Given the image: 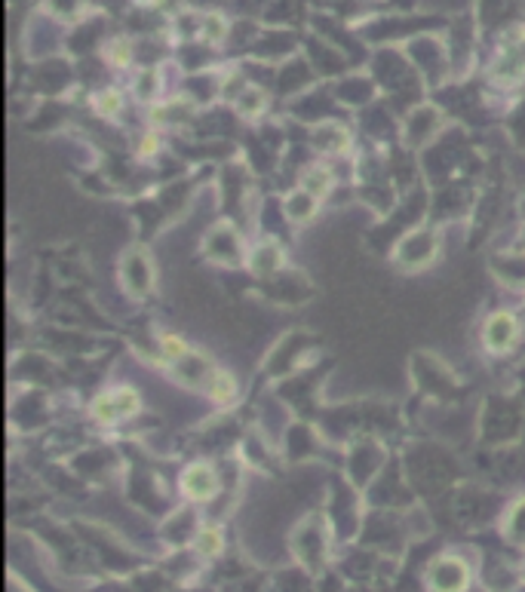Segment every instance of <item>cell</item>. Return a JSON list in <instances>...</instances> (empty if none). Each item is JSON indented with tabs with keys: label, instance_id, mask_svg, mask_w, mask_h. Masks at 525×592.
Returning <instances> with one entry per match:
<instances>
[{
	"label": "cell",
	"instance_id": "1",
	"mask_svg": "<svg viewBox=\"0 0 525 592\" xmlns=\"http://www.w3.org/2000/svg\"><path fill=\"white\" fill-rule=\"evenodd\" d=\"M136 412H139V396H136V390H129V387L102 393L93 402V415H96L99 424H114V421L129 418V415H136Z\"/></svg>",
	"mask_w": 525,
	"mask_h": 592
},
{
	"label": "cell",
	"instance_id": "2",
	"mask_svg": "<svg viewBox=\"0 0 525 592\" xmlns=\"http://www.w3.org/2000/svg\"><path fill=\"white\" fill-rule=\"evenodd\" d=\"M218 488V479L212 473V467L206 464H194L188 467V473L182 476V491L191 497V500H209Z\"/></svg>",
	"mask_w": 525,
	"mask_h": 592
},
{
	"label": "cell",
	"instance_id": "3",
	"mask_svg": "<svg viewBox=\"0 0 525 592\" xmlns=\"http://www.w3.org/2000/svg\"><path fill=\"white\" fill-rule=\"evenodd\" d=\"M483 338H486V347L489 350H495V353L507 350L513 344V338H516V320H513L510 313H495L492 320L486 323Z\"/></svg>",
	"mask_w": 525,
	"mask_h": 592
},
{
	"label": "cell",
	"instance_id": "4",
	"mask_svg": "<svg viewBox=\"0 0 525 592\" xmlns=\"http://www.w3.org/2000/svg\"><path fill=\"white\" fill-rule=\"evenodd\" d=\"M452 574H464V568L452 559H443L436 562L433 571H430V583L436 592H461L464 589V580H452Z\"/></svg>",
	"mask_w": 525,
	"mask_h": 592
},
{
	"label": "cell",
	"instance_id": "5",
	"mask_svg": "<svg viewBox=\"0 0 525 592\" xmlns=\"http://www.w3.org/2000/svg\"><path fill=\"white\" fill-rule=\"evenodd\" d=\"M329 188H332V175L326 169H311V172H304V178H301V191H308L311 200L326 197Z\"/></svg>",
	"mask_w": 525,
	"mask_h": 592
},
{
	"label": "cell",
	"instance_id": "6",
	"mask_svg": "<svg viewBox=\"0 0 525 592\" xmlns=\"http://www.w3.org/2000/svg\"><path fill=\"white\" fill-rule=\"evenodd\" d=\"M209 393H212V399H218V402H231L234 399V381L225 375V372H212V378H209Z\"/></svg>",
	"mask_w": 525,
	"mask_h": 592
},
{
	"label": "cell",
	"instance_id": "7",
	"mask_svg": "<svg viewBox=\"0 0 525 592\" xmlns=\"http://www.w3.org/2000/svg\"><path fill=\"white\" fill-rule=\"evenodd\" d=\"M197 550L203 556H218V553H222V531H218V528H203L197 534Z\"/></svg>",
	"mask_w": 525,
	"mask_h": 592
},
{
	"label": "cell",
	"instance_id": "8",
	"mask_svg": "<svg viewBox=\"0 0 525 592\" xmlns=\"http://www.w3.org/2000/svg\"><path fill=\"white\" fill-rule=\"evenodd\" d=\"M510 537L525 540V500H522L519 507H513V516H510Z\"/></svg>",
	"mask_w": 525,
	"mask_h": 592
},
{
	"label": "cell",
	"instance_id": "9",
	"mask_svg": "<svg viewBox=\"0 0 525 592\" xmlns=\"http://www.w3.org/2000/svg\"><path fill=\"white\" fill-rule=\"evenodd\" d=\"M96 108H99L102 114H108V117H111V114H117V111H120V96H117V93H102V96L96 99Z\"/></svg>",
	"mask_w": 525,
	"mask_h": 592
},
{
	"label": "cell",
	"instance_id": "10",
	"mask_svg": "<svg viewBox=\"0 0 525 592\" xmlns=\"http://www.w3.org/2000/svg\"><path fill=\"white\" fill-rule=\"evenodd\" d=\"M111 62H117V65H126V62H129V43H126V40H114V47H111Z\"/></svg>",
	"mask_w": 525,
	"mask_h": 592
},
{
	"label": "cell",
	"instance_id": "11",
	"mask_svg": "<svg viewBox=\"0 0 525 592\" xmlns=\"http://www.w3.org/2000/svg\"><path fill=\"white\" fill-rule=\"evenodd\" d=\"M163 350H166V356H172V359L185 356V344H182L179 338H172V335H166V338H163Z\"/></svg>",
	"mask_w": 525,
	"mask_h": 592
},
{
	"label": "cell",
	"instance_id": "12",
	"mask_svg": "<svg viewBox=\"0 0 525 592\" xmlns=\"http://www.w3.org/2000/svg\"><path fill=\"white\" fill-rule=\"evenodd\" d=\"M222 34H225V22L212 16V19H209V25H206V37H209V40H218Z\"/></svg>",
	"mask_w": 525,
	"mask_h": 592
},
{
	"label": "cell",
	"instance_id": "13",
	"mask_svg": "<svg viewBox=\"0 0 525 592\" xmlns=\"http://www.w3.org/2000/svg\"><path fill=\"white\" fill-rule=\"evenodd\" d=\"M157 151V139H154V135H145V139H142V154H154Z\"/></svg>",
	"mask_w": 525,
	"mask_h": 592
}]
</instances>
